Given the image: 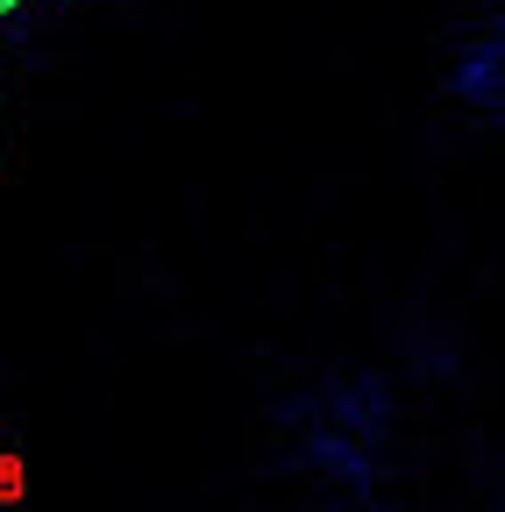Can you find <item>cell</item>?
Listing matches in <instances>:
<instances>
[{
    "instance_id": "cell-2",
    "label": "cell",
    "mask_w": 505,
    "mask_h": 512,
    "mask_svg": "<svg viewBox=\"0 0 505 512\" xmlns=\"http://www.w3.org/2000/svg\"><path fill=\"white\" fill-rule=\"evenodd\" d=\"M15 8H22V0H0V22H8V15H15Z\"/></svg>"
},
{
    "instance_id": "cell-1",
    "label": "cell",
    "mask_w": 505,
    "mask_h": 512,
    "mask_svg": "<svg viewBox=\"0 0 505 512\" xmlns=\"http://www.w3.org/2000/svg\"><path fill=\"white\" fill-rule=\"evenodd\" d=\"M498 79H505V50H498V36H477V43L456 57V72H449L456 100H470L477 114H498Z\"/></svg>"
}]
</instances>
